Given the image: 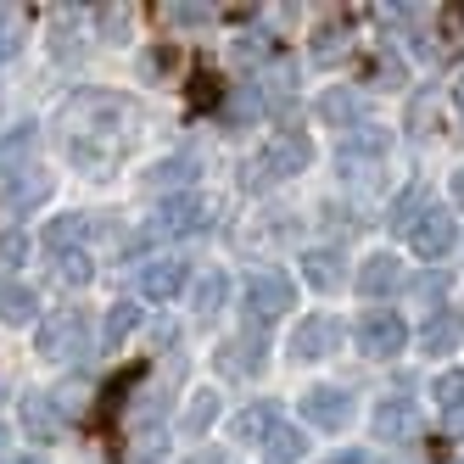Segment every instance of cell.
I'll use <instances>...</instances> for the list:
<instances>
[{
  "label": "cell",
  "mask_w": 464,
  "mask_h": 464,
  "mask_svg": "<svg viewBox=\"0 0 464 464\" xmlns=\"http://www.w3.org/2000/svg\"><path fill=\"white\" fill-rule=\"evenodd\" d=\"M314 162V140L308 135H275L269 146H263L252 162H246V190H263V185H275V179H291V174H303Z\"/></svg>",
  "instance_id": "6da1fadb"
},
{
  "label": "cell",
  "mask_w": 464,
  "mask_h": 464,
  "mask_svg": "<svg viewBox=\"0 0 464 464\" xmlns=\"http://www.w3.org/2000/svg\"><path fill=\"white\" fill-rule=\"evenodd\" d=\"M241 308H246L252 324H275L285 308H296V285H291L280 269H257V275H246V285H241Z\"/></svg>",
  "instance_id": "7a4b0ae2"
},
{
  "label": "cell",
  "mask_w": 464,
  "mask_h": 464,
  "mask_svg": "<svg viewBox=\"0 0 464 464\" xmlns=\"http://www.w3.org/2000/svg\"><path fill=\"white\" fill-rule=\"evenodd\" d=\"M196 229H208V202L196 190L162 196L157 213L146 218V236H157V241H179V236H196Z\"/></svg>",
  "instance_id": "3957f363"
},
{
  "label": "cell",
  "mask_w": 464,
  "mask_h": 464,
  "mask_svg": "<svg viewBox=\"0 0 464 464\" xmlns=\"http://www.w3.org/2000/svg\"><path fill=\"white\" fill-rule=\"evenodd\" d=\"M409 246L420 263H442L453 246H459V218L448 208H425L414 224H409Z\"/></svg>",
  "instance_id": "277c9868"
},
{
  "label": "cell",
  "mask_w": 464,
  "mask_h": 464,
  "mask_svg": "<svg viewBox=\"0 0 464 464\" xmlns=\"http://www.w3.org/2000/svg\"><path fill=\"white\" fill-rule=\"evenodd\" d=\"M409 347V324L403 314H392V308H370L358 319V353H370V358H397Z\"/></svg>",
  "instance_id": "5b68a950"
},
{
  "label": "cell",
  "mask_w": 464,
  "mask_h": 464,
  "mask_svg": "<svg viewBox=\"0 0 464 464\" xmlns=\"http://www.w3.org/2000/svg\"><path fill=\"white\" fill-rule=\"evenodd\" d=\"M370 437L375 442H414L420 437V403L414 397H381L370 409Z\"/></svg>",
  "instance_id": "8992f818"
},
{
  "label": "cell",
  "mask_w": 464,
  "mask_h": 464,
  "mask_svg": "<svg viewBox=\"0 0 464 464\" xmlns=\"http://www.w3.org/2000/svg\"><path fill=\"white\" fill-rule=\"evenodd\" d=\"M40 353L56 358V363H62V358L79 363V358L90 353V324H84V314L68 308L62 319H45V324H40Z\"/></svg>",
  "instance_id": "52a82bcc"
},
{
  "label": "cell",
  "mask_w": 464,
  "mask_h": 464,
  "mask_svg": "<svg viewBox=\"0 0 464 464\" xmlns=\"http://www.w3.org/2000/svg\"><path fill=\"white\" fill-rule=\"evenodd\" d=\"M40 202H51V174H40V169L12 174L6 190H0V213H6V218H28Z\"/></svg>",
  "instance_id": "ba28073f"
},
{
  "label": "cell",
  "mask_w": 464,
  "mask_h": 464,
  "mask_svg": "<svg viewBox=\"0 0 464 464\" xmlns=\"http://www.w3.org/2000/svg\"><path fill=\"white\" fill-rule=\"evenodd\" d=\"M336 342H342V324L330 319V314H308L303 324L291 330V353L303 358V363H314V358H330V353H336Z\"/></svg>",
  "instance_id": "9c48e42d"
},
{
  "label": "cell",
  "mask_w": 464,
  "mask_h": 464,
  "mask_svg": "<svg viewBox=\"0 0 464 464\" xmlns=\"http://www.w3.org/2000/svg\"><path fill=\"white\" fill-rule=\"evenodd\" d=\"M303 420L319 425V430H342V425L353 420V397H347L342 386H314V392L303 397Z\"/></svg>",
  "instance_id": "30bf717a"
},
{
  "label": "cell",
  "mask_w": 464,
  "mask_h": 464,
  "mask_svg": "<svg viewBox=\"0 0 464 464\" xmlns=\"http://www.w3.org/2000/svg\"><path fill=\"white\" fill-rule=\"evenodd\" d=\"M17 425L28 430V442H56L62 437V409L45 392H28V397H17Z\"/></svg>",
  "instance_id": "8fae6325"
},
{
  "label": "cell",
  "mask_w": 464,
  "mask_h": 464,
  "mask_svg": "<svg viewBox=\"0 0 464 464\" xmlns=\"http://www.w3.org/2000/svg\"><path fill=\"white\" fill-rule=\"evenodd\" d=\"M190 285V269H185V257H157L140 269V291L151 296V303H174V296Z\"/></svg>",
  "instance_id": "7c38bea8"
},
{
  "label": "cell",
  "mask_w": 464,
  "mask_h": 464,
  "mask_svg": "<svg viewBox=\"0 0 464 464\" xmlns=\"http://www.w3.org/2000/svg\"><path fill=\"white\" fill-rule=\"evenodd\" d=\"M319 118H324L330 129H342V135H347V129L363 123V95L347 90V84H330V90H324V102H319Z\"/></svg>",
  "instance_id": "4fadbf2b"
},
{
  "label": "cell",
  "mask_w": 464,
  "mask_h": 464,
  "mask_svg": "<svg viewBox=\"0 0 464 464\" xmlns=\"http://www.w3.org/2000/svg\"><path fill=\"white\" fill-rule=\"evenodd\" d=\"M464 342V314L459 308H437V319L420 324V353H453Z\"/></svg>",
  "instance_id": "5bb4252c"
},
{
  "label": "cell",
  "mask_w": 464,
  "mask_h": 464,
  "mask_svg": "<svg viewBox=\"0 0 464 464\" xmlns=\"http://www.w3.org/2000/svg\"><path fill=\"white\" fill-rule=\"evenodd\" d=\"M397 285H403V263H397L392 252L363 257V269H358V291H363V296H392Z\"/></svg>",
  "instance_id": "9a60e30c"
},
{
  "label": "cell",
  "mask_w": 464,
  "mask_h": 464,
  "mask_svg": "<svg viewBox=\"0 0 464 464\" xmlns=\"http://www.w3.org/2000/svg\"><path fill=\"white\" fill-rule=\"evenodd\" d=\"M336 151H342V162H381V157H386V129H381V123H375V129L358 123V129H347V135H342Z\"/></svg>",
  "instance_id": "2e32d148"
},
{
  "label": "cell",
  "mask_w": 464,
  "mask_h": 464,
  "mask_svg": "<svg viewBox=\"0 0 464 464\" xmlns=\"http://www.w3.org/2000/svg\"><path fill=\"white\" fill-rule=\"evenodd\" d=\"M280 425V409L275 403H246L236 420H229V430H236V442H269V430Z\"/></svg>",
  "instance_id": "e0dca14e"
},
{
  "label": "cell",
  "mask_w": 464,
  "mask_h": 464,
  "mask_svg": "<svg viewBox=\"0 0 464 464\" xmlns=\"http://www.w3.org/2000/svg\"><path fill=\"white\" fill-rule=\"evenodd\" d=\"M34 314H40L34 285H17V280L0 285V324H34Z\"/></svg>",
  "instance_id": "ac0fdd59"
},
{
  "label": "cell",
  "mask_w": 464,
  "mask_h": 464,
  "mask_svg": "<svg viewBox=\"0 0 464 464\" xmlns=\"http://www.w3.org/2000/svg\"><path fill=\"white\" fill-rule=\"evenodd\" d=\"M84 236H90V218H84V213H62V218L45 224V246H51L56 257H62V252H79Z\"/></svg>",
  "instance_id": "d6986e66"
},
{
  "label": "cell",
  "mask_w": 464,
  "mask_h": 464,
  "mask_svg": "<svg viewBox=\"0 0 464 464\" xmlns=\"http://www.w3.org/2000/svg\"><path fill=\"white\" fill-rule=\"evenodd\" d=\"M185 296H190V308H196V314H218V308H224V296H229V275H218V269L196 275V280L185 285Z\"/></svg>",
  "instance_id": "ffe728a7"
},
{
  "label": "cell",
  "mask_w": 464,
  "mask_h": 464,
  "mask_svg": "<svg viewBox=\"0 0 464 464\" xmlns=\"http://www.w3.org/2000/svg\"><path fill=\"white\" fill-rule=\"evenodd\" d=\"M303 275H308V285H319V291H336V285H342V252H324V246L303 252Z\"/></svg>",
  "instance_id": "44dd1931"
},
{
  "label": "cell",
  "mask_w": 464,
  "mask_h": 464,
  "mask_svg": "<svg viewBox=\"0 0 464 464\" xmlns=\"http://www.w3.org/2000/svg\"><path fill=\"white\" fill-rule=\"evenodd\" d=\"M303 453H308V437H303V430H296V425H275L269 430V459L275 464H303Z\"/></svg>",
  "instance_id": "7402d4cb"
},
{
  "label": "cell",
  "mask_w": 464,
  "mask_h": 464,
  "mask_svg": "<svg viewBox=\"0 0 464 464\" xmlns=\"http://www.w3.org/2000/svg\"><path fill=\"white\" fill-rule=\"evenodd\" d=\"M135 324H140V308H135V303H112V314H107V330H102V347H107V353H118V342H123Z\"/></svg>",
  "instance_id": "603a6c76"
},
{
  "label": "cell",
  "mask_w": 464,
  "mask_h": 464,
  "mask_svg": "<svg viewBox=\"0 0 464 464\" xmlns=\"http://www.w3.org/2000/svg\"><path fill=\"white\" fill-rule=\"evenodd\" d=\"M34 146H40V135H34V123H17L6 140H0V169H12V162H23V157H34Z\"/></svg>",
  "instance_id": "cb8c5ba5"
},
{
  "label": "cell",
  "mask_w": 464,
  "mask_h": 464,
  "mask_svg": "<svg viewBox=\"0 0 464 464\" xmlns=\"http://www.w3.org/2000/svg\"><path fill=\"white\" fill-rule=\"evenodd\" d=\"M430 397H437L448 414H464V370H442L430 381Z\"/></svg>",
  "instance_id": "d4e9b609"
},
{
  "label": "cell",
  "mask_w": 464,
  "mask_h": 464,
  "mask_svg": "<svg viewBox=\"0 0 464 464\" xmlns=\"http://www.w3.org/2000/svg\"><path fill=\"white\" fill-rule=\"evenodd\" d=\"M213 420H218V397H213V392H196L190 409H185V430H190V437H202Z\"/></svg>",
  "instance_id": "484cf974"
},
{
  "label": "cell",
  "mask_w": 464,
  "mask_h": 464,
  "mask_svg": "<svg viewBox=\"0 0 464 464\" xmlns=\"http://www.w3.org/2000/svg\"><path fill=\"white\" fill-rule=\"evenodd\" d=\"M414 213H425V185H409V190H403V196L392 202V229H403V236H409Z\"/></svg>",
  "instance_id": "4316f807"
},
{
  "label": "cell",
  "mask_w": 464,
  "mask_h": 464,
  "mask_svg": "<svg viewBox=\"0 0 464 464\" xmlns=\"http://www.w3.org/2000/svg\"><path fill=\"white\" fill-rule=\"evenodd\" d=\"M196 174V157H162L151 169V185H185Z\"/></svg>",
  "instance_id": "83f0119b"
},
{
  "label": "cell",
  "mask_w": 464,
  "mask_h": 464,
  "mask_svg": "<svg viewBox=\"0 0 464 464\" xmlns=\"http://www.w3.org/2000/svg\"><path fill=\"white\" fill-rule=\"evenodd\" d=\"M90 252H62L56 257V280H68V285H90Z\"/></svg>",
  "instance_id": "f1b7e54d"
},
{
  "label": "cell",
  "mask_w": 464,
  "mask_h": 464,
  "mask_svg": "<svg viewBox=\"0 0 464 464\" xmlns=\"http://www.w3.org/2000/svg\"><path fill=\"white\" fill-rule=\"evenodd\" d=\"M23 257H28V236L12 224V229H0V263L6 269H23Z\"/></svg>",
  "instance_id": "f546056e"
},
{
  "label": "cell",
  "mask_w": 464,
  "mask_h": 464,
  "mask_svg": "<svg viewBox=\"0 0 464 464\" xmlns=\"http://www.w3.org/2000/svg\"><path fill=\"white\" fill-rule=\"evenodd\" d=\"M17 45H23V23H17V12H0V62H12Z\"/></svg>",
  "instance_id": "4dcf8cb0"
},
{
  "label": "cell",
  "mask_w": 464,
  "mask_h": 464,
  "mask_svg": "<svg viewBox=\"0 0 464 464\" xmlns=\"http://www.w3.org/2000/svg\"><path fill=\"white\" fill-rule=\"evenodd\" d=\"M370 79H381V90H397L409 73H403V62L397 56H375V68H370Z\"/></svg>",
  "instance_id": "1f68e13d"
},
{
  "label": "cell",
  "mask_w": 464,
  "mask_h": 464,
  "mask_svg": "<svg viewBox=\"0 0 464 464\" xmlns=\"http://www.w3.org/2000/svg\"><path fill=\"white\" fill-rule=\"evenodd\" d=\"M342 34H347V17L336 12V23H324V28H319V40H314V51H319V56H330V51H342Z\"/></svg>",
  "instance_id": "d6a6232c"
},
{
  "label": "cell",
  "mask_w": 464,
  "mask_h": 464,
  "mask_svg": "<svg viewBox=\"0 0 464 464\" xmlns=\"http://www.w3.org/2000/svg\"><path fill=\"white\" fill-rule=\"evenodd\" d=\"M414 296H420V303H442V296H448V275H420Z\"/></svg>",
  "instance_id": "836d02e7"
},
{
  "label": "cell",
  "mask_w": 464,
  "mask_h": 464,
  "mask_svg": "<svg viewBox=\"0 0 464 464\" xmlns=\"http://www.w3.org/2000/svg\"><path fill=\"white\" fill-rule=\"evenodd\" d=\"M185 464H224V453H190Z\"/></svg>",
  "instance_id": "e575fe53"
},
{
  "label": "cell",
  "mask_w": 464,
  "mask_h": 464,
  "mask_svg": "<svg viewBox=\"0 0 464 464\" xmlns=\"http://www.w3.org/2000/svg\"><path fill=\"white\" fill-rule=\"evenodd\" d=\"M453 107L464 112V68H459V79H453Z\"/></svg>",
  "instance_id": "d590c367"
},
{
  "label": "cell",
  "mask_w": 464,
  "mask_h": 464,
  "mask_svg": "<svg viewBox=\"0 0 464 464\" xmlns=\"http://www.w3.org/2000/svg\"><path fill=\"white\" fill-rule=\"evenodd\" d=\"M453 202H459V208H464V169H459V174H453Z\"/></svg>",
  "instance_id": "8d00e7d4"
},
{
  "label": "cell",
  "mask_w": 464,
  "mask_h": 464,
  "mask_svg": "<svg viewBox=\"0 0 464 464\" xmlns=\"http://www.w3.org/2000/svg\"><path fill=\"white\" fill-rule=\"evenodd\" d=\"M330 464H363V453H336Z\"/></svg>",
  "instance_id": "74e56055"
},
{
  "label": "cell",
  "mask_w": 464,
  "mask_h": 464,
  "mask_svg": "<svg viewBox=\"0 0 464 464\" xmlns=\"http://www.w3.org/2000/svg\"><path fill=\"white\" fill-rule=\"evenodd\" d=\"M0 442H6V425H0Z\"/></svg>",
  "instance_id": "f35d334b"
},
{
  "label": "cell",
  "mask_w": 464,
  "mask_h": 464,
  "mask_svg": "<svg viewBox=\"0 0 464 464\" xmlns=\"http://www.w3.org/2000/svg\"><path fill=\"white\" fill-rule=\"evenodd\" d=\"M363 464H381V459H363Z\"/></svg>",
  "instance_id": "ab89813d"
},
{
  "label": "cell",
  "mask_w": 464,
  "mask_h": 464,
  "mask_svg": "<svg viewBox=\"0 0 464 464\" xmlns=\"http://www.w3.org/2000/svg\"><path fill=\"white\" fill-rule=\"evenodd\" d=\"M459 464H464V459H459Z\"/></svg>",
  "instance_id": "60d3db41"
}]
</instances>
